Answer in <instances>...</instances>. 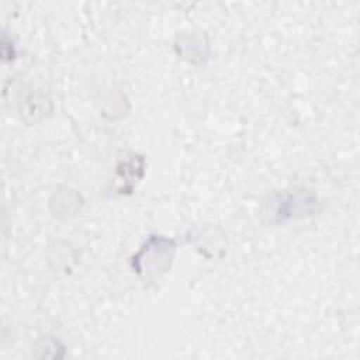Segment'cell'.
<instances>
[{
	"mask_svg": "<svg viewBox=\"0 0 360 360\" xmlns=\"http://www.w3.org/2000/svg\"><path fill=\"white\" fill-rule=\"evenodd\" d=\"M271 207L273 222H287L316 215L322 210L318 195L308 190H294L274 195Z\"/></svg>",
	"mask_w": 360,
	"mask_h": 360,
	"instance_id": "2",
	"label": "cell"
},
{
	"mask_svg": "<svg viewBox=\"0 0 360 360\" xmlns=\"http://www.w3.org/2000/svg\"><path fill=\"white\" fill-rule=\"evenodd\" d=\"M176 243L173 239L152 235L132 257V269L145 278L159 277L166 273L173 262Z\"/></svg>",
	"mask_w": 360,
	"mask_h": 360,
	"instance_id": "1",
	"label": "cell"
}]
</instances>
